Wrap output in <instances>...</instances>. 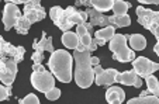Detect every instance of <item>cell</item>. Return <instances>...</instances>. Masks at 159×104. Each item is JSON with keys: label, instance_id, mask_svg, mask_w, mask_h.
Instances as JSON below:
<instances>
[{"label": "cell", "instance_id": "cell-10", "mask_svg": "<svg viewBox=\"0 0 159 104\" xmlns=\"http://www.w3.org/2000/svg\"><path fill=\"white\" fill-rule=\"evenodd\" d=\"M23 16L33 24V23H38V21L44 20L45 16H47V11H45V9L41 4L28 3V4H24V14Z\"/></svg>", "mask_w": 159, "mask_h": 104}, {"label": "cell", "instance_id": "cell-6", "mask_svg": "<svg viewBox=\"0 0 159 104\" xmlns=\"http://www.w3.org/2000/svg\"><path fill=\"white\" fill-rule=\"evenodd\" d=\"M18 63L14 59L7 57H2L0 59V80L2 83L6 84V86H11L16 80V76H17V68Z\"/></svg>", "mask_w": 159, "mask_h": 104}, {"label": "cell", "instance_id": "cell-15", "mask_svg": "<svg viewBox=\"0 0 159 104\" xmlns=\"http://www.w3.org/2000/svg\"><path fill=\"white\" fill-rule=\"evenodd\" d=\"M106 100L108 104H121L125 101V92L121 87L111 86L106 92Z\"/></svg>", "mask_w": 159, "mask_h": 104}, {"label": "cell", "instance_id": "cell-36", "mask_svg": "<svg viewBox=\"0 0 159 104\" xmlns=\"http://www.w3.org/2000/svg\"><path fill=\"white\" fill-rule=\"evenodd\" d=\"M93 69H94V73H100V72H102L103 70V68H102V66H100V63H99V65H96V66H93Z\"/></svg>", "mask_w": 159, "mask_h": 104}, {"label": "cell", "instance_id": "cell-19", "mask_svg": "<svg viewBox=\"0 0 159 104\" xmlns=\"http://www.w3.org/2000/svg\"><path fill=\"white\" fill-rule=\"evenodd\" d=\"M110 20V25H114L116 28H123V27H129L131 25V17L128 14H123V16H108Z\"/></svg>", "mask_w": 159, "mask_h": 104}, {"label": "cell", "instance_id": "cell-16", "mask_svg": "<svg viewBox=\"0 0 159 104\" xmlns=\"http://www.w3.org/2000/svg\"><path fill=\"white\" fill-rule=\"evenodd\" d=\"M73 11H76V7L75 6L66 7L65 11H63V14H62V17H61L57 23H55V25H57L61 31H63V33H65V31H69L70 28L75 25V24L70 21V14H72Z\"/></svg>", "mask_w": 159, "mask_h": 104}, {"label": "cell", "instance_id": "cell-14", "mask_svg": "<svg viewBox=\"0 0 159 104\" xmlns=\"http://www.w3.org/2000/svg\"><path fill=\"white\" fill-rule=\"evenodd\" d=\"M87 14H89V23L93 25V27H96V25H99V27H107V25H110V20H108V16H106L104 13L99 11V10L96 9H87L86 10Z\"/></svg>", "mask_w": 159, "mask_h": 104}, {"label": "cell", "instance_id": "cell-2", "mask_svg": "<svg viewBox=\"0 0 159 104\" xmlns=\"http://www.w3.org/2000/svg\"><path fill=\"white\" fill-rule=\"evenodd\" d=\"M72 63H73V55H70L65 49L54 51L49 57L48 68L54 73L59 82L62 83H69L72 80Z\"/></svg>", "mask_w": 159, "mask_h": 104}, {"label": "cell", "instance_id": "cell-21", "mask_svg": "<svg viewBox=\"0 0 159 104\" xmlns=\"http://www.w3.org/2000/svg\"><path fill=\"white\" fill-rule=\"evenodd\" d=\"M127 103L128 104H159V97L153 94L139 96V97H134L131 100H128Z\"/></svg>", "mask_w": 159, "mask_h": 104}, {"label": "cell", "instance_id": "cell-11", "mask_svg": "<svg viewBox=\"0 0 159 104\" xmlns=\"http://www.w3.org/2000/svg\"><path fill=\"white\" fill-rule=\"evenodd\" d=\"M116 82L118 83L124 84V86H132V87H137V89H141L142 86V80H141V76H139L137 72L132 69V70H125V72H118L117 75V79Z\"/></svg>", "mask_w": 159, "mask_h": 104}, {"label": "cell", "instance_id": "cell-25", "mask_svg": "<svg viewBox=\"0 0 159 104\" xmlns=\"http://www.w3.org/2000/svg\"><path fill=\"white\" fill-rule=\"evenodd\" d=\"M131 7V3H127L124 0H116L114 4H113V13L116 16H123V14H127V10Z\"/></svg>", "mask_w": 159, "mask_h": 104}, {"label": "cell", "instance_id": "cell-20", "mask_svg": "<svg viewBox=\"0 0 159 104\" xmlns=\"http://www.w3.org/2000/svg\"><path fill=\"white\" fill-rule=\"evenodd\" d=\"M127 39L129 41V45L134 51H142L147 47V39L144 35L141 34H131V35H127Z\"/></svg>", "mask_w": 159, "mask_h": 104}, {"label": "cell", "instance_id": "cell-17", "mask_svg": "<svg viewBox=\"0 0 159 104\" xmlns=\"http://www.w3.org/2000/svg\"><path fill=\"white\" fill-rule=\"evenodd\" d=\"M116 34V27L114 25H107V27H103L102 30L96 31L94 33V41L97 45H104L107 41H110Z\"/></svg>", "mask_w": 159, "mask_h": 104}, {"label": "cell", "instance_id": "cell-39", "mask_svg": "<svg viewBox=\"0 0 159 104\" xmlns=\"http://www.w3.org/2000/svg\"><path fill=\"white\" fill-rule=\"evenodd\" d=\"M31 3H37V4H41V0H33Z\"/></svg>", "mask_w": 159, "mask_h": 104}, {"label": "cell", "instance_id": "cell-22", "mask_svg": "<svg viewBox=\"0 0 159 104\" xmlns=\"http://www.w3.org/2000/svg\"><path fill=\"white\" fill-rule=\"evenodd\" d=\"M114 2L116 0H92V7L102 13H104V11H108V10L113 9Z\"/></svg>", "mask_w": 159, "mask_h": 104}, {"label": "cell", "instance_id": "cell-32", "mask_svg": "<svg viewBox=\"0 0 159 104\" xmlns=\"http://www.w3.org/2000/svg\"><path fill=\"white\" fill-rule=\"evenodd\" d=\"M76 6L92 7V0H76Z\"/></svg>", "mask_w": 159, "mask_h": 104}, {"label": "cell", "instance_id": "cell-12", "mask_svg": "<svg viewBox=\"0 0 159 104\" xmlns=\"http://www.w3.org/2000/svg\"><path fill=\"white\" fill-rule=\"evenodd\" d=\"M117 75H118L117 69H103L100 73L96 75L94 83L97 86H110V84H113L116 82Z\"/></svg>", "mask_w": 159, "mask_h": 104}, {"label": "cell", "instance_id": "cell-33", "mask_svg": "<svg viewBox=\"0 0 159 104\" xmlns=\"http://www.w3.org/2000/svg\"><path fill=\"white\" fill-rule=\"evenodd\" d=\"M47 51H48L49 54L54 52V47H52V37H48V41H47Z\"/></svg>", "mask_w": 159, "mask_h": 104}, {"label": "cell", "instance_id": "cell-1", "mask_svg": "<svg viewBox=\"0 0 159 104\" xmlns=\"http://www.w3.org/2000/svg\"><path fill=\"white\" fill-rule=\"evenodd\" d=\"M73 59H75V82L80 89H89L94 82L93 65H92V51L79 44L76 49H73Z\"/></svg>", "mask_w": 159, "mask_h": 104}, {"label": "cell", "instance_id": "cell-37", "mask_svg": "<svg viewBox=\"0 0 159 104\" xmlns=\"http://www.w3.org/2000/svg\"><path fill=\"white\" fill-rule=\"evenodd\" d=\"M153 52H155V54L159 57V39H158V41H156L155 47H153Z\"/></svg>", "mask_w": 159, "mask_h": 104}, {"label": "cell", "instance_id": "cell-31", "mask_svg": "<svg viewBox=\"0 0 159 104\" xmlns=\"http://www.w3.org/2000/svg\"><path fill=\"white\" fill-rule=\"evenodd\" d=\"M6 3H14V4H28L33 0H4Z\"/></svg>", "mask_w": 159, "mask_h": 104}, {"label": "cell", "instance_id": "cell-4", "mask_svg": "<svg viewBox=\"0 0 159 104\" xmlns=\"http://www.w3.org/2000/svg\"><path fill=\"white\" fill-rule=\"evenodd\" d=\"M135 13H137L138 23L148 31H151L156 39H159V11L138 6Z\"/></svg>", "mask_w": 159, "mask_h": 104}, {"label": "cell", "instance_id": "cell-26", "mask_svg": "<svg viewBox=\"0 0 159 104\" xmlns=\"http://www.w3.org/2000/svg\"><path fill=\"white\" fill-rule=\"evenodd\" d=\"M63 11H65V10H63L62 7H59V6H54V7H51V10H49V17H51V20L54 21V24L57 23V21L59 20L61 17H62Z\"/></svg>", "mask_w": 159, "mask_h": 104}, {"label": "cell", "instance_id": "cell-38", "mask_svg": "<svg viewBox=\"0 0 159 104\" xmlns=\"http://www.w3.org/2000/svg\"><path fill=\"white\" fill-rule=\"evenodd\" d=\"M148 94H151V92H149L148 89H147V90H144V92L141 93V96H148Z\"/></svg>", "mask_w": 159, "mask_h": 104}, {"label": "cell", "instance_id": "cell-5", "mask_svg": "<svg viewBox=\"0 0 159 104\" xmlns=\"http://www.w3.org/2000/svg\"><path fill=\"white\" fill-rule=\"evenodd\" d=\"M31 84L35 90L41 93H47L55 87V76L52 72H48L47 69H38L33 70L31 73Z\"/></svg>", "mask_w": 159, "mask_h": 104}, {"label": "cell", "instance_id": "cell-27", "mask_svg": "<svg viewBox=\"0 0 159 104\" xmlns=\"http://www.w3.org/2000/svg\"><path fill=\"white\" fill-rule=\"evenodd\" d=\"M18 103L20 104H39V98L37 97L34 93H30V94H27L24 98L18 100Z\"/></svg>", "mask_w": 159, "mask_h": 104}, {"label": "cell", "instance_id": "cell-18", "mask_svg": "<svg viewBox=\"0 0 159 104\" xmlns=\"http://www.w3.org/2000/svg\"><path fill=\"white\" fill-rule=\"evenodd\" d=\"M62 44L65 48L68 49H76L78 45L80 44V38L76 33H72V31H65L62 35Z\"/></svg>", "mask_w": 159, "mask_h": 104}, {"label": "cell", "instance_id": "cell-24", "mask_svg": "<svg viewBox=\"0 0 159 104\" xmlns=\"http://www.w3.org/2000/svg\"><path fill=\"white\" fill-rule=\"evenodd\" d=\"M30 27H31V23L24 17V16H21L20 20H18L17 24L14 25V30L17 31L18 34H21V35H27L28 31H30Z\"/></svg>", "mask_w": 159, "mask_h": 104}, {"label": "cell", "instance_id": "cell-34", "mask_svg": "<svg viewBox=\"0 0 159 104\" xmlns=\"http://www.w3.org/2000/svg\"><path fill=\"white\" fill-rule=\"evenodd\" d=\"M141 4H159V0H138Z\"/></svg>", "mask_w": 159, "mask_h": 104}, {"label": "cell", "instance_id": "cell-23", "mask_svg": "<svg viewBox=\"0 0 159 104\" xmlns=\"http://www.w3.org/2000/svg\"><path fill=\"white\" fill-rule=\"evenodd\" d=\"M145 82H147V89L151 92V94L158 96L159 97V80L158 77H155L153 75L145 77Z\"/></svg>", "mask_w": 159, "mask_h": 104}, {"label": "cell", "instance_id": "cell-29", "mask_svg": "<svg viewBox=\"0 0 159 104\" xmlns=\"http://www.w3.org/2000/svg\"><path fill=\"white\" fill-rule=\"evenodd\" d=\"M11 96V89H10V86H6V84H3V86L0 87V100L2 101H6L7 98Z\"/></svg>", "mask_w": 159, "mask_h": 104}, {"label": "cell", "instance_id": "cell-9", "mask_svg": "<svg viewBox=\"0 0 159 104\" xmlns=\"http://www.w3.org/2000/svg\"><path fill=\"white\" fill-rule=\"evenodd\" d=\"M21 10L17 7V4L14 3H6L3 11V24H4V30L9 31L11 28H14V25L17 24V21L21 17Z\"/></svg>", "mask_w": 159, "mask_h": 104}, {"label": "cell", "instance_id": "cell-35", "mask_svg": "<svg viewBox=\"0 0 159 104\" xmlns=\"http://www.w3.org/2000/svg\"><path fill=\"white\" fill-rule=\"evenodd\" d=\"M100 63V59L97 57H92V65L93 66H96V65H99Z\"/></svg>", "mask_w": 159, "mask_h": 104}, {"label": "cell", "instance_id": "cell-13", "mask_svg": "<svg viewBox=\"0 0 159 104\" xmlns=\"http://www.w3.org/2000/svg\"><path fill=\"white\" fill-rule=\"evenodd\" d=\"M47 33H42V37L39 41H34L33 44V49H34V54L31 55V59H33L34 63H41L44 61V52L47 51Z\"/></svg>", "mask_w": 159, "mask_h": 104}, {"label": "cell", "instance_id": "cell-8", "mask_svg": "<svg viewBox=\"0 0 159 104\" xmlns=\"http://www.w3.org/2000/svg\"><path fill=\"white\" fill-rule=\"evenodd\" d=\"M0 55L14 59L17 63H20L24 59L25 48L24 47H14L13 44L7 42L4 38H0Z\"/></svg>", "mask_w": 159, "mask_h": 104}, {"label": "cell", "instance_id": "cell-30", "mask_svg": "<svg viewBox=\"0 0 159 104\" xmlns=\"http://www.w3.org/2000/svg\"><path fill=\"white\" fill-rule=\"evenodd\" d=\"M76 34H78L79 35V38H80V37H83L84 34H90L89 33V28L86 27V24H78V25H76Z\"/></svg>", "mask_w": 159, "mask_h": 104}, {"label": "cell", "instance_id": "cell-28", "mask_svg": "<svg viewBox=\"0 0 159 104\" xmlns=\"http://www.w3.org/2000/svg\"><path fill=\"white\" fill-rule=\"evenodd\" d=\"M45 97L48 98V100H58V98L61 97V89H58V87H54V89H51L49 92L45 93Z\"/></svg>", "mask_w": 159, "mask_h": 104}, {"label": "cell", "instance_id": "cell-7", "mask_svg": "<svg viewBox=\"0 0 159 104\" xmlns=\"http://www.w3.org/2000/svg\"><path fill=\"white\" fill-rule=\"evenodd\" d=\"M132 69L141 77L145 79L147 76L153 75L155 72L159 70V63L152 62V61H149L145 57H138V58H134V61H132Z\"/></svg>", "mask_w": 159, "mask_h": 104}, {"label": "cell", "instance_id": "cell-3", "mask_svg": "<svg viewBox=\"0 0 159 104\" xmlns=\"http://www.w3.org/2000/svg\"><path fill=\"white\" fill-rule=\"evenodd\" d=\"M108 48L113 52V58L118 62H132L135 58V51L127 45V35L114 34V37L108 41Z\"/></svg>", "mask_w": 159, "mask_h": 104}]
</instances>
